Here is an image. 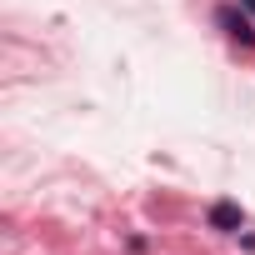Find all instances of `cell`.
<instances>
[{
    "label": "cell",
    "instance_id": "obj_1",
    "mask_svg": "<svg viewBox=\"0 0 255 255\" xmlns=\"http://www.w3.org/2000/svg\"><path fill=\"white\" fill-rule=\"evenodd\" d=\"M215 25L235 40V45H245V50H255V15L240 5V0H230V5H220L215 10Z\"/></svg>",
    "mask_w": 255,
    "mask_h": 255
},
{
    "label": "cell",
    "instance_id": "obj_2",
    "mask_svg": "<svg viewBox=\"0 0 255 255\" xmlns=\"http://www.w3.org/2000/svg\"><path fill=\"white\" fill-rule=\"evenodd\" d=\"M245 225V210L235 205V200H215L210 205V230H225V235H235Z\"/></svg>",
    "mask_w": 255,
    "mask_h": 255
},
{
    "label": "cell",
    "instance_id": "obj_3",
    "mask_svg": "<svg viewBox=\"0 0 255 255\" xmlns=\"http://www.w3.org/2000/svg\"><path fill=\"white\" fill-rule=\"evenodd\" d=\"M240 5H245V10H250V15H255V0H240Z\"/></svg>",
    "mask_w": 255,
    "mask_h": 255
}]
</instances>
